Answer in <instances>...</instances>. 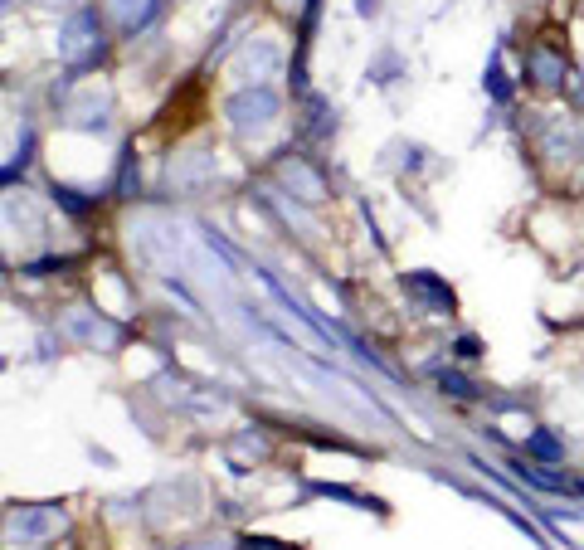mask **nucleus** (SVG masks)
<instances>
[{
	"instance_id": "1",
	"label": "nucleus",
	"mask_w": 584,
	"mask_h": 550,
	"mask_svg": "<svg viewBox=\"0 0 584 550\" xmlns=\"http://www.w3.org/2000/svg\"><path fill=\"white\" fill-rule=\"evenodd\" d=\"M278 93L268 88V83H249V88H239L229 103H224V117H229V127L239 132V137H258V132H268L273 127V117H278Z\"/></svg>"
},
{
	"instance_id": "2",
	"label": "nucleus",
	"mask_w": 584,
	"mask_h": 550,
	"mask_svg": "<svg viewBox=\"0 0 584 550\" xmlns=\"http://www.w3.org/2000/svg\"><path fill=\"white\" fill-rule=\"evenodd\" d=\"M64 521L69 516L59 507H20V512L5 516V541L10 546H44V541H54L64 531Z\"/></svg>"
},
{
	"instance_id": "3",
	"label": "nucleus",
	"mask_w": 584,
	"mask_h": 550,
	"mask_svg": "<svg viewBox=\"0 0 584 550\" xmlns=\"http://www.w3.org/2000/svg\"><path fill=\"white\" fill-rule=\"evenodd\" d=\"M59 54L64 59H88V54H98V20L88 15V10H78L64 20V30H59Z\"/></svg>"
},
{
	"instance_id": "4",
	"label": "nucleus",
	"mask_w": 584,
	"mask_h": 550,
	"mask_svg": "<svg viewBox=\"0 0 584 550\" xmlns=\"http://www.w3.org/2000/svg\"><path fill=\"white\" fill-rule=\"evenodd\" d=\"M278 69H283V49L268 44V39H254L244 49V59H239V74L249 83H268V78H278Z\"/></svg>"
},
{
	"instance_id": "5",
	"label": "nucleus",
	"mask_w": 584,
	"mask_h": 550,
	"mask_svg": "<svg viewBox=\"0 0 584 550\" xmlns=\"http://www.w3.org/2000/svg\"><path fill=\"white\" fill-rule=\"evenodd\" d=\"M64 327H69V336L88 341V346H103V351H112V346H117V336H122L112 322H103L98 312H83V307L69 312V322H64Z\"/></svg>"
},
{
	"instance_id": "6",
	"label": "nucleus",
	"mask_w": 584,
	"mask_h": 550,
	"mask_svg": "<svg viewBox=\"0 0 584 550\" xmlns=\"http://www.w3.org/2000/svg\"><path fill=\"white\" fill-rule=\"evenodd\" d=\"M404 288H409L414 297H424V307H429V312H453V293H448L438 278H429V273H409V278H404Z\"/></svg>"
},
{
	"instance_id": "7",
	"label": "nucleus",
	"mask_w": 584,
	"mask_h": 550,
	"mask_svg": "<svg viewBox=\"0 0 584 550\" xmlns=\"http://www.w3.org/2000/svg\"><path fill=\"white\" fill-rule=\"evenodd\" d=\"M283 181H288V185H297L307 205H317V200L327 195V185H322V176H317V171H312L307 161H283Z\"/></svg>"
},
{
	"instance_id": "8",
	"label": "nucleus",
	"mask_w": 584,
	"mask_h": 550,
	"mask_svg": "<svg viewBox=\"0 0 584 550\" xmlns=\"http://www.w3.org/2000/svg\"><path fill=\"white\" fill-rule=\"evenodd\" d=\"M103 112H108V98H98V88H88L78 103H69V122H78V127H103Z\"/></svg>"
},
{
	"instance_id": "9",
	"label": "nucleus",
	"mask_w": 584,
	"mask_h": 550,
	"mask_svg": "<svg viewBox=\"0 0 584 550\" xmlns=\"http://www.w3.org/2000/svg\"><path fill=\"white\" fill-rule=\"evenodd\" d=\"M531 69H536V83H546V88L565 78V64H560L555 54H546V49H536V54H531Z\"/></svg>"
},
{
	"instance_id": "10",
	"label": "nucleus",
	"mask_w": 584,
	"mask_h": 550,
	"mask_svg": "<svg viewBox=\"0 0 584 550\" xmlns=\"http://www.w3.org/2000/svg\"><path fill=\"white\" fill-rule=\"evenodd\" d=\"M560 151L575 156V151H580V137H575V132H555V137H550V156H560Z\"/></svg>"
},
{
	"instance_id": "11",
	"label": "nucleus",
	"mask_w": 584,
	"mask_h": 550,
	"mask_svg": "<svg viewBox=\"0 0 584 550\" xmlns=\"http://www.w3.org/2000/svg\"><path fill=\"white\" fill-rule=\"evenodd\" d=\"M190 550H229V541H200V546H190Z\"/></svg>"
},
{
	"instance_id": "12",
	"label": "nucleus",
	"mask_w": 584,
	"mask_h": 550,
	"mask_svg": "<svg viewBox=\"0 0 584 550\" xmlns=\"http://www.w3.org/2000/svg\"><path fill=\"white\" fill-rule=\"evenodd\" d=\"M273 546H278V541H249V550H273ZM292 550V546H288Z\"/></svg>"
},
{
	"instance_id": "13",
	"label": "nucleus",
	"mask_w": 584,
	"mask_h": 550,
	"mask_svg": "<svg viewBox=\"0 0 584 550\" xmlns=\"http://www.w3.org/2000/svg\"><path fill=\"white\" fill-rule=\"evenodd\" d=\"M375 10H380L375 0H361V15H375Z\"/></svg>"
}]
</instances>
